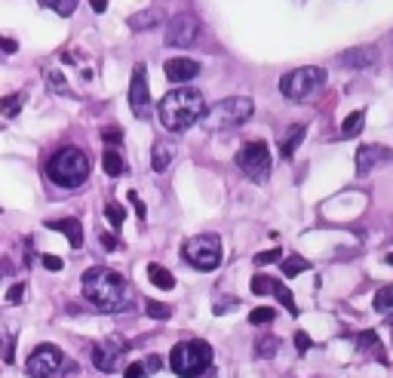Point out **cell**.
<instances>
[{
  "label": "cell",
  "instance_id": "6da1fadb",
  "mask_svg": "<svg viewBox=\"0 0 393 378\" xmlns=\"http://www.w3.org/2000/svg\"><path fill=\"white\" fill-rule=\"evenodd\" d=\"M83 299L92 308L105 311V313H117L129 308V283L123 280V274L111 271L105 265H96L89 271H83Z\"/></svg>",
  "mask_w": 393,
  "mask_h": 378
},
{
  "label": "cell",
  "instance_id": "7a4b0ae2",
  "mask_svg": "<svg viewBox=\"0 0 393 378\" xmlns=\"http://www.w3.org/2000/svg\"><path fill=\"white\" fill-rule=\"evenodd\" d=\"M160 123L170 129V133H184L191 129L196 120H203L206 114V101H203V92H196L191 87H182V89H172L160 99Z\"/></svg>",
  "mask_w": 393,
  "mask_h": 378
},
{
  "label": "cell",
  "instance_id": "3957f363",
  "mask_svg": "<svg viewBox=\"0 0 393 378\" xmlns=\"http://www.w3.org/2000/svg\"><path fill=\"white\" fill-rule=\"evenodd\" d=\"M89 169L92 166H89L87 151H80V148H74V145L59 148V151L46 160V179L68 191L80 188V184L89 179Z\"/></svg>",
  "mask_w": 393,
  "mask_h": 378
},
{
  "label": "cell",
  "instance_id": "277c9868",
  "mask_svg": "<svg viewBox=\"0 0 393 378\" xmlns=\"http://www.w3.org/2000/svg\"><path fill=\"white\" fill-rule=\"evenodd\" d=\"M170 366L175 375L182 378H200L206 369L212 366V348L209 341L203 338H188V341H179L170 354Z\"/></svg>",
  "mask_w": 393,
  "mask_h": 378
},
{
  "label": "cell",
  "instance_id": "5b68a950",
  "mask_svg": "<svg viewBox=\"0 0 393 378\" xmlns=\"http://www.w3.org/2000/svg\"><path fill=\"white\" fill-rule=\"evenodd\" d=\"M252 111H255V101L249 96H231L215 101L212 108H206L203 123L209 129H237L252 117Z\"/></svg>",
  "mask_w": 393,
  "mask_h": 378
},
{
  "label": "cell",
  "instance_id": "8992f818",
  "mask_svg": "<svg viewBox=\"0 0 393 378\" xmlns=\"http://www.w3.org/2000/svg\"><path fill=\"white\" fill-rule=\"evenodd\" d=\"M323 87H326V68H320V65L295 68V71L283 74V80H279V92H283L289 101H307Z\"/></svg>",
  "mask_w": 393,
  "mask_h": 378
},
{
  "label": "cell",
  "instance_id": "52a82bcc",
  "mask_svg": "<svg viewBox=\"0 0 393 378\" xmlns=\"http://www.w3.org/2000/svg\"><path fill=\"white\" fill-rule=\"evenodd\" d=\"M182 255L191 267H196V271H215L224 258V249H221V240L215 234H196V237L184 240Z\"/></svg>",
  "mask_w": 393,
  "mask_h": 378
},
{
  "label": "cell",
  "instance_id": "ba28073f",
  "mask_svg": "<svg viewBox=\"0 0 393 378\" xmlns=\"http://www.w3.org/2000/svg\"><path fill=\"white\" fill-rule=\"evenodd\" d=\"M240 166V172H246V179L252 182H265L270 175V151L265 142H246L237 151V160H233Z\"/></svg>",
  "mask_w": 393,
  "mask_h": 378
},
{
  "label": "cell",
  "instance_id": "9c48e42d",
  "mask_svg": "<svg viewBox=\"0 0 393 378\" xmlns=\"http://www.w3.org/2000/svg\"><path fill=\"white\" fill-rule=\"evenodd\" d=\"M65 354L55 345H37L25 360V372L31 378H50L62 369Z\"/></svg>",
  "mask_w": 393,
  "mask_h": 378
},
{
  "label": "cell",
  "instance_id": "30bf717a",
  "mask_svg": "<svg viewBox=\"0 0 393 378\" xmlns=\"http://www.w3.org/2000/svg\"><path fill=\"white\" fill-rule=\"evenodd\" d=\"M200 34H203L200 18L182 13V16H172L170 28H166V43L170 46H194Z\"/></svg>",
  "mask_w": 393,
  "mask_h": 378
},
{
  "label": "cell",
  "instance_id": "8fae6325",
  "mask_svg": "<svg viewBox=\"0 0 393 378\" xmlns=\"http://www.w3.org/2000/svg\"><path fill=\"white\" fill-rule=\"evenodd\" d=\"M126 341L120 338H105L99 341V345H92V363H96V369H101V372H117L120 369V360H123L126 354Z\"/></svg>",
  "mask_w": 393,
  "mask_h": 378
},
{
  "label": "cell",
  "instance_id": "7c38bea8",
  "mask_svg": "<svg viewBox=\"0 0 393 378\" xmlns=\"http://www.w3.org/2000/svg\"><path fill=\"white\" fill-rule=\"evenodd\" d=\"M148 105H151V89H148V71L145 65L133 68V80H129V108L135 117H148Z\"/></svg>",
  "mask_w": 393,
  "mask_h": 378
},
{
  "label": "cell",
  "instance_id": "4fadbf2b",
  "mask_svg": "<svg viewBox=\"0 0 393 378\" xmlns=\"http://www.w3.org/2000/svg\"><path fill=\"white\" fill-rule=\"evenodd\" d=\"M381 163H393V148L372 142V145H362L357 151V175H369L372 169H378Z\"/></svg>",
  "mask_w": 393,
  "mask_h": 378
},
{
  "label": "cell",
  "instance_id": "5bb4252c",
  "mask_svg": "<svg viewBox=\"0 0 393 378\" xmlns=\"http://www.w3.org/2000/svg\"><path fill=\"white\" fill-rule=\"evenodd\" d=\"M163 71H166V77H170L172 83H188V80H194L196 74H200V65H196L194 59H184V55H182V59L166 62Z\"/></svg>",
  "mask_w": 393,
  "mask_h": 378
},
{
  "label": "cell",
  "instance_id": "9a60e30c",
  "mask_svg": "<svg viewBox=\"0 0 393 378\" xmlns=\"http://www.w3.org/2000/svg\"><path fill=\"white\" fill-rule=\"evenodd\" d=\"M338 62L348 65V68H369V65L378 62V50H372V46H357V50L341 52Z\"/></svg>",
  "mask_w": 393,
  "mask_h": 378
},
{
  "label": "cell",
  "instance_id": "2e32d148",
  "mask_svg": "<svg viewBox=\"0 0 393 378\" xmlns=\"http://www.w3.org/2000/svg\"><path fill=\"white\" fill-rule=\"evenodd\" d=\"M46 228L62 230V234L68 237V243H71L74 249H80V246H83V225H80V218H59V221H46Z\"/></svg>",
  "mask_w": 393,
  "mask_h": 378
},
{
  "label": "cell",
  "instance_id": "e0dca14e",
  "mask_svg": "<svg viewBox=\"0 0 393 378\" xmlns=\"http://www.w3.org/2000/svg\"><path fill=\"white\" fill-rule=\"evenodd\" d=\"M172 157H175V148H172V142H154V148H151V169L154 172H166L170 169V163H172Z\"/></svg>",
  "mask_w": 393,
  "mask_h": 378
},
{
  "label": "cell",
  "instance_id": "ac0fdd59",
  "mask_svg": "<svg viewBox=\"0 0 393 378\" xmlns=\"http://www.w3.org/2000/svg\"><path fill=\"white\" fill-rule=\"evenodd\" d=\"M360 350H362V354H369V357H375L378 360V363H384L387 366V350H384V345H381V341H378V335H375V332H372V329H366V332H360Z\"/></svg>",
  "mask_w": 393,
  "mask_h": 378
},
{
  "label": "cell",
  "instance_id": "d6986e66",
  "mask_svg": "<svg viewBox=\"0 0 393 378\" xmlns=\"http://www.w3.org/2000/svg\"><path fill=\"white\" fill-rule=\"evenodd\" d=\"M304 135H307V126H304V123L289 126V129H286V138H283V157H292L298 148H301Z\"/></svg>",
  "mask_w": 393,
  "mask_h": 378
},
{
  "label": "cell",
  "instance_id": "ffe728a7",
  "mask_svg": "<svg viewBox=\"0 0 393 378\" xmlns=\"http://www.w3.org/2000/svg\"><path fill=\"white\" fill-rule=\"evenodd\" d=\"M148 280H151L157 289H163V292H170V289H175V277L166 271L163 265H148Z\"/></svg>",
  "mask_w": 393,
  "mask_h": 378
},
{
  "label": "cell",
  "instance_id": "44dd1931",
  "mask_svg": "<svg viewBox=\"0 0 393 378\" xmlns=\"http://www.w3.org/2000/svg\"><path fill=\"white\" fill-rule=\"evenodd\" d=\"M22 105H25V92H16V96H4L0 99V114L6 120H13L22 114Z\"/></svg>",
  "mask_w": 393,
  "mask_h": 378
},
{
  "label": "cell",
  "instance_id": "7402d4cb",
  "mask_svg": "<svg viewBox=\"0 0 393 378\" xmlns=\"http://www.w3.org/2000/svg\"><path fill=\"white\" fill-rule=\"evenodd\" d=\"M270 292H274V295H277V301L283 304V308H286V311L295 317V313H298V304H295V299H292V292H289V289H286V286L279 283V280H274V277H270Z\"/></svg>",
  "mask_w": 393,
  "mask_h": 378
},
{
  "label": "cell",
  "instance_id": "603a6c76",
  "mask_svg": "<svg viewBox=\"0 0 393 378\" xmlns=\"http://www.w3.org/2000/svg\"><path fill=\"white\" fill-rule=\"evenodd\" d=\"M101 166H105V172H108V175H114V179L126 172L123 157H120V154L114 151V148H108V151H105V157H101Z\"/></svg>",
  "mask_w": 393,
  "mask_h": 378
},
{
  "label": "cell",
  "instance_id": "cb8c5ba5",
  "mask_svg": "<svg viewBox=\"0 0 393 378\" xmlns=\"http://www.w3.org/2000/svg\"><path fill=\"white\" fill-rule=\"evenodd\" d=\"M362 123H366V114L362 111H353V114H348V120L341 123V135L344 138H353L362 133Z\"/></svg>",
  "mask_w": 393,
  "mask_h": 378
},
{
  "label": "cell",
  "instance_id": "d4e9b609",
  "mask_svg": "<svg viewBox=\"0 0 393 378\" xmlns=\"http://www.w3.org/2000/svg\"><path fill=\"white\" fill-rule=\"evenodd\" d=\"M37 4L46 6V9H52L55 16H62V18H65V16H71L74 9H77L80 0H37Z\"/></svg>",
  "mask_w": 393,
  "mask_h": 378
},
{
  "label": "cell",
  "instance_id": "484cf974",
  "mask_svg": "<svg viewBox=\"0 0 393 378\" xmlns=\"http://www.w3.org/2000/svg\"><path fill=\"white\" fill-rule=\"evenodd\" d=\"M372 304H375L378 313H393V286H381Z\"/></svg>",
  "mask_w": 393,
  "mask_h": 378
},
{
  "label": "cell",
  "instance_id": "4316f807",
  "mask_svg": "<svg viewBox=\"0 0 393 378\" xmlns=\"http://www.w3.org/2000/svg\"><path fill=\"white\" fill-rule=\"evenodd\" d=\"M307 267H311V262H307V258H301V255H289L286 262H283V274H286V277H298V274H304Z\"/></svg>",
  "mask_w": 393,
  "mask_h": 378
},
{
  "label": "cell",
  "instance_id": "83f0119b",
  "mask_svg": "<svg viewBox=\"0 0 393 378\" xmlns=\"http://www.w3.org/2000/svg\"><path fill=\"white\" fill-rule=\"evenodd\" d=\"M277 348H279V341H277L274 335H261V338L255 341V354H258V357H274Z\"/></svg>",
  "mask_w": 393,
  "mask_h": 378
},
{
  "label": "cell",
  "instance_id": "f1b7e54d",
  "mask_svg": "<svg viewBox=\"0 0 393 378\" xmlns=\"http://www.w3.org/2000/svg\"><path fill=\"white\" fill-rule=\"evenodd\" d=\"M154 25H157L154 13H138V16L129 18V28H133V31H145V28H154Z\"/></svg>",
  "mask_w": 393,
  "mask_h": 378
},
{
  "label": "cell",
  "instance_id": "f546056e",
  "mask_svg": "<svg viewBox=\"0 0 393 378\" xmlns=\"http://www.w3.org/2000/svg\"><path fill=\"white\" fill-rule=\"evenodd\" d=\"M105 216H108V221H111V225H114V228H120V225H123V218H126V209L120 206V203H114V200H111L108 206H105Z\"/></svg>",
  "mask_w": 393,
  "mask_h": 378
},
{
  "label": "cell",
  "instance_id": "4dcf8cb0",
  "mask_svg": "<svg viewBox=\"0 0 393 378\" xmlns=\"http://www.w3.org/2000/svg\"><path fill=\"white\" fill-rule=\"evenodd\" d=\"M145 308H148V317H154V320H170V317H172V308H170V304L148 301Z\"/></svg>",
  "mask_w": 393,
  "mask_h": 378
},
{
  "label": "cell",
  "instance_id": "1f68e13d",
  "mask_svg": "<svg viewBox=\"0 0 393 378\" xmlns=\"http://www.w3.org/2000/svg\"><path fill=\"white\" fill-rule=\"evenodd\" d=\"M252 326H265V323H274V308H255L249 313Z\"/></svg>",
  "mask_w": 393,
  "mask_h": 378
},
{
  "label": "cell",
  "instance_id": "d6a6232c",
  "mask_svg": "<svg viewBox=\"0 0 393 378\" xmlns=\"http://www.w3.org/2000/svg\"><path fill=\"white\" fill-rule=\"evenodd\" d=\"M46 83L52 87V92H68V83H65V77L55 68H50L46 71Z\"/></svg>",
  "mask_w": 393,
  "mask_h": 378
},
{
  "label": "cell",
  "instance_id": "836d02e7",
  "mask_svg": "<svg viewBox=\"0 0 393 378\" xmlns=\"http://www.w3.org/2000/svg\"><path fill=\"white\" fill-rule=\"evenodd\" d=\"M123 378H148V369H145L142 360H138V363H129L123 369Z\"/></svg>",
  "mask_w": 393,
  "mask_h": 378
},
{
  "label": "cell",
  "instance_id": "e575fe53",
  "mask_svg": "<svg viewBox=\"0 0 393 378\" xmlns=\"http://www.w3.org/2000/svg\"><path fill=\"white\" fill-rule=\"evenodd\" d=\"M22 295H25V283H13L6 289V301L9 304H18V301H22Z\"/></svg>",
  "mask_w": 393,
  "mask_h": 378
},
{
  "label": "cell",
  "instance_id": "d590c367",
  "mask_svg": "<svg viewBox=\"0 0 393 378\" xmlns=\"http://www.w3.org/2000/svg\"><path fill=\"white\" fill-rule=\"evenodd\" d=\"M277 258H283V252H279V249L274 246L270 252H258L255 255V265H270V262H277Z\"/></svg>",
  "mask_w": 393,
  "mask_h": 378
},
{
  "label": "cell",
  "instance_id": "8d00e7d4",
  "mask_svg": "<svg viewBox=\"0 0 393 378\" xmlns=\"http://www.w3.org/2000/svg\"><path fill=\"white\" fill-rule=\"evenodd\" d=\"M40 262H43V267H46V271H62V267H65V262H62L59 255H43Z\"/></svg>",
  "mask_w": 393,
  "mask_h": 378
},
{
  "label": "cell",
  "instance_id": "74e56055",
  "mask_svg": "<svg viewBox=\"0 0 393 378\" xmlns=\"http://www.w3.org/2000/svg\"><path fill=\"white\" fill-rule=\"evenodd\" d=\"M231 308H237V299H224V301H215V313H218V317H221V313H228Z\"/></svg>",
  "mask_w": 393,
  "mask_h": 378
},
{
  "label": "cell",
  "instance_id": "f35d334b",
  "mask_svg": "<svg viewBox=\"0 0 393 378\" xmlns=\"http://www.w3.org/2000/svg\"><path fill=\"white\" fill-rule=\"evenodd\" d=\"M105 142L108 145H120V142H123V133H120V129H105Z\"/></svg>",
  "mask_w": 393,
  "mask_h": 378
},
{
  "label": "cell",
  "instance_id": "ab89813d",
  "mask_svg": "<svg viewBox=\"0 0 393 378\" xmlns=\"http://www.w3.org/2000/svg\"><path fill=\"white\" fill-rule=\"evenodd\" d=\"M129 200H133V206H135V212H138V218H145V216H148V212H145V203L138 200V194H135V191H129Z\"/></svg>",
  "mask_w": 393,
  "mask_h": 378
},
{
  "label": "cell",
  "instance_id": "60d3db41",
  "mask_svg": "<svg viewBox=\"0 0 393 378\" xmlns=\"http://www.w3.org/2000/svg\"><path fill=\"white\" fill-rule=\"evenodd\" d=\"M295 345H298V350H301V354H304L307 348H311V338H307V332H295Z\"/></svg>",
  "mask_w": 393,
  "mask_h": 378
},
{
  "label": "cell",
  "instance_id": "b9f144b4",
  "mask_svg": "<svg viewBox=\"0 0 393 378\" xmlns=\"http://www.w3.org/2000/svg\"><path fill=\"white\" fill-rule=\"evenodd\" d=\"M0 50H4V52H16V50H18V43H16V40H9V37H0Z\"/></svg>",
  "mask_w": 393,
  "mask_h": 378
},
{
  "label": "cell",
  "instance_id": "7bdbcfd3",
  "mask_svg": "<svg viewBox=\"0 0 393 378\" xmlns=\"http://www.w3.org/2000/svg\"><path fill=\"white\" fill-rule=\"evenodd\" d=\"M13 354H16V341H6V350H4V360L13 363Z\"/></svg>",
  "mask_w": 393,
  "mask_h": 378
},
{
  "label": "cell",
  "instance_id": "ee69618b",
  "mask_svg": "<svg viewBox=\"0 0 393 378\" xmlns=\"http://www.w3.org/2000/svg\"><path fill=\"white\" fill-rule=\"evenodd\" d=\"M101 243H105V249H117V240H114V234H101Z\"/></svg>",
  "mask_w": 393,
  "mask_h": 378
},
{
  "label": "cell",
  "instance_id": "f6af8a7d",
  "mask_svg": "<svg viewBox=\"0 0 393 378\" xmlns=\"http://www.w3.org/2000/svg\"><path fill=\"white\" fill-rule=\"evenodd\" d=\"M89 6L96 9V13H105V9H108V0H89Z\"/></svg>",
  "mask_w": 393,
  "mask_h": 378
},
{
  "label": "cell",
  "instance_id": "bcb514c9",
  "mask_svg": "<svg viewBox=\"0 0 393 378\" xmlns=\"http://www.w3.org/2000/svg\"><path fill=\"white\" fill-rule=\"evenodd\" d=\"M384 262H387V265H393V252H387V255H384Z\"/></svg>",
  "mask_w": 393,
  "mask_h": 378
}]
</instances>
